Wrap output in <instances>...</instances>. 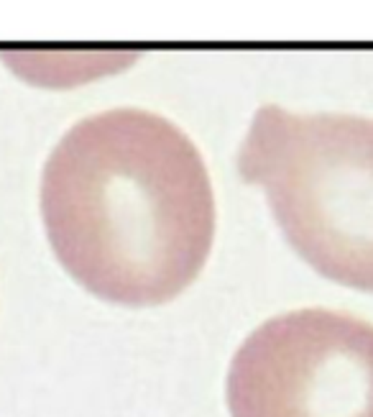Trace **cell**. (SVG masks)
I'll return each instance as SVG.
<instances>
[{
    "instance_id": "2",
    "label": "cell",
    "mask_w": 373,
    "mask_h": 417,
    "mask_svg": "<svg viewBox=\"0 0 373 417\" xmlns=\"http://www.w3.org/2000/svg\"><path fill=\"white\" fill-rule=\"evenodd\" d=\"M246 184L297 254L330 282L373 292V121L264 105L238 154Z\"/></svg>"
},
{
    "instance_id": "1",
    "label": "cell",
    "mask_w": 373,
    "mask_h": 417,
    "mask_svg": "<svg viewBox=\"0 0 373 417\" xmlns=\"http://www.w3.org/2000/svg\"><path fill=\"white\" fill-rule=\"evenodd\" d=\"M41 216L59 264L126 307L174 300L215 241L200 148L172 121L118 108L74 123L41 175Z\"/></svg>"
},
{
    "instance_id": "3",
    "label": "cell",
    "mask_w": 373,
    "mask_h": 417,
    "mask_svg": "<svg viewBox=\"0 0 373 417\" xmlns=\"http://www.w3.org/2000/svg\"><path fill=\"white\" fill-rule=\"evenodd\" d=\"M230 417H373V325L340 310L276 315L235 351Z\"/></svg>"
}]
</instances>
